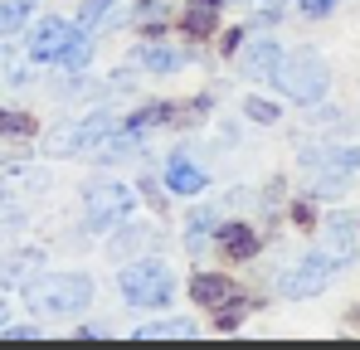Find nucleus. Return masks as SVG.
<instances>
[{
    "mask_svg": "<svg viewBox=\"0 0 360 350\" xmlns=\"http://www.w3.org/2000/svg\"><path fill=\"white\" fill-rule=\"evenodd\" d=\"M273 83H278L292 103H321L326 88H331V73H326L321 54H311V49H292V54L283 49L278 68H273Z\"/></svg>",
    "mask_w": 360,
    "mask_h": 350,
    "instance_id": "nucleus-1",
    "label": "nucleus"
},
{
    "mask_svg": "<svg viewBox=\"0 0 360 350\" xmlns=\"http://www.w3.org/2000/svg\"><path fill=\"white\" fill-rule=\"evenodd\" d=\"M25 302L44 316H68V311H83L93 302V283L78 278V273H59V278H39L25 287Z\"/></svg>",
    "mask_w": 360,
    "mask_h": 350,
    "instance_id": "nucleus-2",
    "label": "nucleus"
},
{
    "mask_svg": "<svg viewBox=\"0 0 360 350\" xmlns=\"http://www.w3.org/2000/svg\"><path fill=\"white\" fill-rule=\"evenodd\" d=\"M171 292H176V278H171V268H161V263H131V268L122 273V297H127L131 306H166Z\"/></svg>",
    "mask_w": 360,
    "mask_h": 350,
    "instance_id": "nucleus-3",
    "label": "nucleus"
},
{
    "mask_svg": "<svg viewBox=\"0 0 360 350\" xmlns=\"http://www.w3.org/2000/svg\"><path fill=\"white\" fill-rule=\"evenodd\" d=\"M356 253H360L356 248V219H351V214H331V219H326V243H321L311 258H316L326 273H336V268H351Z\"/></svg>",
    "mask_w": 360,
    "mask_h": 350,
    "instance_id": "nucleus-4",
    "label": "nucleus"
},
{
    "mask_svg": "<svg viewBox=\"0 0 360 350\" xmlns=\"http://www.w3.org/2000/svg\"><path fill=\"white\" fill-rule=\"evenodd\" d=\"M131 205H136V195H131L127 185H93V190H88V224H93V229L122 224V219L131 214Z\"/></svg>",
    "mask_w": 360,
    "mask_h": 350,
    "instance_id": "nucleus-5",
    "label": "nucleus"
},
{
    "mask_svg": "<svg viewBox=\"0 0 360 350\" xmlns=\"http://www.w3.org/2000/svg\"><path fill=\"white\" fill-rule=\"evenodd\" d=\"M73 39H78L73 25H63V20H44V25L30 34V58H34V63H59V58L68 54Z\"/></svg>",
    "mask_w": 360,
    "mask_h": 350,
    "instance_id": "nucleus-6",
    "label": "nucleus"
},
{
    "mask_svg": "<svg viewBox=\"0 0 360 350\" xmlns=\"http://www.w3.org/2000/svg\"><path fill=\"white\" fill-rule=\"evenodd\" d=\"M112 131V117L98 112L88 117V122H78V131H63V136H49V151L54 156H68V151H83V146H93V141H103Z\"/></svg>",
    "mask_w": 360,
    "mask_h": 350,
    "instance_id": "nucleus-7",
    "label": "nucleus"
},
{
    "mask_svg": "<svg viewBox=\"0 0 360 350\" xmlns=\"http://www.w3.org/2000/svg\"><path fill=\"white\" fill-rule=\"evenodd\" d=\"M190 297H195L200 306H229V302H239V287H234L229 278H214V273H200V278L190 283Z\"/></svg>",
    "mask_w": 360,
    "mask_h": 350,
    "instance_id": "nucleus-8",
    "label": "nucleus"
},
{
    "mask_svg": "<svg viewBox=\"0 0 360 350\" xmlns=\"http://www.w3.org/2000/svg\"><path fill=\"white\" fill-rule=\"evenodd\" d=\"M278 58H283V44H273V39H253L248 54H243V73L258 78V83H268L273 68H278Z\"/></svg>",
    "mask_w": 360,
    "mask_h": 350,
    "instance_id": "nucleus-9",
    "label": "nucleus"
},
{
    "mask_svg": "<svg viewBox=\"0 0 360 350\" xmlns=\"http://www.w3.org/2000/svg\"><path fill=\"white\" fill-rule=\"evenodd\" d=\"M166 185H171L176 195H200V190H205V171H200L195 161L176 156V161L166 166Z\"/></svg>",
    "mask_w": 360,
    "mask_h": 350,
    "instance_id": "nucleus-10",
    "label": "nucleus"
},
{
    "mask_svg": "<svg viewBox=\"0 0 360 350\" xmlns=\"http://www.w3.org/2000/svg\"><path fill=\"white\" fill-rule=\"evenodd\" d=\"M321 283H326V268H321L316 258H307L297 273H288V278H283V292H288V297H311Z\"/></svg>",
    "mask_w": 360,
    "mask_h": 350,
    "instance_id": "nucleus-11",
    "label": "nucleus"
},
{
    "mask_svg": "<svg viewBox=\"0 0 360 350\" xmlns=\"http://www.w3.org/2000/svg\"><path fill=\"white\" fill-rule=\"evenodd\" d=\"M214 25H219V0H195L190 15H185V30H190L195 39H205Z\"/></svg>",
    "mask_w": 360,
    "mask_h": 350,
    "instance_id": "nucleus-12",
    "label": "nucleus"
},
{
    "mask_svg": "<svg viewBox=\"0 0 360 350\" xmlns=\"http://www.w3.org/2000/svg\"><path fill=\"white\" fill-rule=\"evenodd\" d=\"M219 238H224V253H229V258H253V253H258V233L248 229V224H229Z\"/></svg>",
    "mask_w": 360,
    "mask_h": 350,
    "instance_id": "nucleus-13",
    "label": "nucleus"
},
{
    "mask_svg": "<svg viewBox=\"0 0 360 350\" xmlns=\"http://www.w3.org/2000/svg\"><path fill=\"white\" fill-rule=\"evenodd\" d=\"M34 268H39V253H5V258H0V283L15 287V283H20L25 273H34Z\"/></svg>",
    "mask_w": 360,
    "mask_h": 350,
    "instance_id": "nucleus-14",
    "label": "nucleus"
},
{
    "mask_svg": "<svg viewBox=\"0 0 360 350\" xmlns=\"http://www.w3.org/2000/svg\"><path fill=\"white\" fill-rule=\"evenodd\" d=\"M136 336H141V341H171V336L185 341V336H195V326H190V321H161V326H141Z\"/></svg>",
    "mask_w": 360,
    "mask_h": 350,
    "instance_id": "nucleus-15",
    "label": "nucleus"
},
{
    "mask_svg": "<svg viewBox=\"0 0 360 350\" xmlns=\"http://www.w3.org/2000/svg\"><path fill=\"white\" fill-rule=\"evenodd\" d=\"M25 20H30V5L25 0H0V34L25 30Z\"/></svg>",
    "mask_w": 360,
    "mask_h": 350,
    "instance_id": "nucleus-16",
    "label": "nucleus"
},
{
    "mask_svg": "<svg viewBox=\"0 0 360 350\" xmlns=\"http://www.w3.org/2000/svg\"><path fill=\"white\" fill-rule=\"evenodd\" d=\"M141 63H146V68H156V73H171V68H180V63H185V54L151 44V49H141Z\"/></svg>",
    "mask_w": 360,
    "mask_h": 350,
    "instance_id": "nucleus-17",
    "label": "nucleus"
},
{
    "mask_svg": "<svg viewBox=\"0 0 360 350\" xmlns=\"http://www.w3.org/2000/svg\"><path fill=\"white\" fill-rule=\"evenodd\" d=\"M117 0H83V15H78V25L83 30H98L103 20H108V10H112Z\"/></svg>",
    "mask_w": 360,
    "mask_h": 350,
    "instance_id": "nucleus-18",
    "label": "nucleus"
},
{
    "mask_svg": "<svg viewBox=\"0 0 360 350\" xmlns=\"http://www.w3.org/2000/svg\"><path fill=\"white\" fill-rule=\"evenodd\" d=\"M34 131V122L20 112H0V136H30Z\"/></svg>",
    "mask_w": 360,
    "mask_h": 350,
    "instance_id": "nucleus-19",
    "label": "nucleus"
},
{
    "mask_svg": "<svg viewBox=\"0 0 360 350\" xmlns=\"http://www.w3.org/2000/svg\"><path fill=\"white\" fill-rule=\"evenodd\" d=\"M136 25H141V30H156V25H166V5H156V0L136 5Z\"/></svg>",
    "mask_w": 360,
    "mask_h": 350,
    "instance_id": "nucleus-20",
    "label": "nucleus"
},
{
    "mask_svg": "<svg viewBox=\"0 0 360 350\" xmlns=\"http://www.w3.org/2000/svg\"><path fill=\"white\" fill-rule=\"evenodd\" d=\"M63 68H83V63H88V39H83V34H78V39H73V44H68V54L59 58Z\"/></svg>",
    "mask_w": 360,
    "mask_h": 350,
    "instance_id": "nucleus-21",
    "label": "nucleus"
},
{
    "mask_svg": "<svg viewBox=\"0 0 360 350\" xmlns=\"http://www.w3.org/2000/svg\"><path fill=\"white\" fill-rule=\"evenodd\" d=\"M248 117H253V122H278V108L263 103V98H248Z\"/></svg>",
    "mask_w": 360,
    "mask_h": 350,
    "instance_id": "nucleus-22",
    "label": "nucleus"
},
{
    "mask_svg": "<svg viewBox=\"0 0 360 350\" xmlns=\"http://www.w3.org/2000/svg\"><path fill=\"white\" fill-rule=\"evenodd\" d=\"M331 10H336V0H302V15H311V20H321Z\"/></svg>",
    "mask_w": 360,
    "mask_h": 350,
    "instance_id": "nucleus-23",
    "label": "nucleus"
},
{
    "mask_svg": "<svg viewBox=\"0 0 360 350\" xmlns=\"http://www.w3.org/2000/svg\"><path fill=\"white\" fill-rule=\"evenodd\" d=\"M0 321H5V311H0ZM0 331H5V326H0Z\"/></svg>",
    "mask_w": 360,
    "mask_h": 350,
    "instance_id": "nucleus-24",
    "label": "nucleus"
}]
</instances>
